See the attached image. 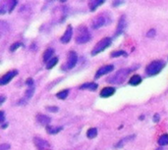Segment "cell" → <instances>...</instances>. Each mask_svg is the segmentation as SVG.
I'll list each match as a JSON object with an SVG mask.
<instances>
[{
	"mask_svg": "<svg viewBox=\"0 0 168 150\" xmlns=\"http://www.w3.org/2000/svg\"><path fill=\"white\" fill-rule=\"evenodd\" d=\"M104 4V1L103 0H91V1L89 2V10L91 12L95 11L97 9V7H99L100 5Z\"/></svg>",
	"mask_w": 168,
	"mask_h": 150,
	"instance_id": "5bb4252c",
	"label": "cell"
},
{
	"mask_svg": "<svg viewBox=\"0 0 168 150\" xmlns=\"http://www.w3.org/2000/svg\"><path fill=\"white\" fill-rule=\"evenodd\" d=\"M36 121H38L41 126L47 127V126H49V123H50V121H51V119L48 116H46V115L40 114L36 116Z\"/></svg>",
	"mask_w": 168,
	"mask_h": 150,
	"instance_id": "4fadbf2b",
	"label": "cell"
},
{
	"mask_svg": "<svg viewBox=\"0 0 168 150\" xmlns=\"http://www.w3.org/2000/svg\"><path fill=\"white\" fill-rule=\"evenodd\" d=\"M135 70V67L132 68H127V69H121V70L117 71L113 76H111L107 80V82L111 84H123L126 80V78L128 77V75L130 74L132 71Z\"/></svg>",
	"mask_w": 168,
	"mask_h": 150,
	"instance_id": "6da1fadb",
	"label": "cell"
},
{
	"mask_svg": "<svg viewBox=\"0 0 168 150\" xmlns=\"http://www.w3.org/2000/svg\"><path fill=\"white\" fill-rule=\"evenodd\" d=\"M134 138H135V135H128V137H123L121 140H119V141L115 144V148H121V147L124 146V144L131 141V140L134 139Z\"/></svg>",
	"mask_w": 168,
	"mask_h": 150,
	"instance_id": "9a60e30c",
	"label": "cell"
},
{
	"mask_svg": "<svg viewBox=\"0 0 168 150\" xmlns=\"http://www.w3.org/2000/svg\"><path fill=\"white\" fill-rule=\"evenodd\" d=\"M34 80L32 78H28V80H26V85H28V87H31V86H34Z\"/></svg>",
	"mask_w": 168,
	"mask_h": 150,
	"instance_id": "f546056e",
	"label": "cell"
},
{
	"mask_svg": "<svg viewBox=\"0 0 168 150\" xmlns=\"http://www.w3.org/2000/svg\"><path fill=\"white\" fill-rule=\"evenodd\" d=\"M9 149H10V144L2 143L0 145V150H9Z\"/></svg>",
	"mask_w": 168,
	"mask_h": 150,
	"instance_id": "4dcf8cb0",
	"label": "cell"
},
{
	"mask_svg": "<svg viewBox=\"0 0 168 150\" xmlns=\"http://www.w3.org/2000/svg\"><path fill=\"white\" fill-rule=\"evenodd\" d=\"M57 63H58V58H57V57H54V58H52L51 60H49V61H48L46 63V69H47V70H49V69H52Z\"/></svg>",
	"mask_w": 168,
	"mask_h": 150,
	"instance_id": "603a6c76",
	"label": "cell"
},
{
	"mask_svg": "<svg viewBox=\"0 0 168 150\" xmlns=\"http://www.w3.org/2000/svg\"><path fill=\"white\" fill-rule=\"evenodd\" d=\"M111 43H112V39L110 38H102L101 40H99L97 43H96V45L94 46V48L91 50V55L94 56V55H97L98 53L104 51L106 48H108L110 45H111Z\"/></svg>",
	"mask_w": 168,
	"mask_h": 150,
	"instance_id": "277c9868",
	"label": "cell"
},
{
	"mask_svg": "<svg viewBox=\"0 0 168 150\" xmlns=\"http://www.w3.org/2000/svg\"><path fill=\"white\" fill-rule=\"evenodd\" d=\"M7 12L9 13V9H8V4H7V1H6V2H3L1 4V6H0V14L4 15Z\"/></svg>",
	"mask_w": 168,
	"mask_h": 150,
	"instance_id": "484cf974",
	"label": "cell"
},
{
	"mask_svg": "<svg viewBox=\"0 0 168 150\" xmlns=\"http://www.w3.org/2000/svg\"><path fill=\"white\" fill-rule=\"evenodd\" d=\"M7 127H8V123H5V124H3V125H2V126H1V128H2V129H6Z\"/></svg>",
	"mask_w": 168,
	"mask_h": 150,
	"instance_id": "d590c367",
	"label": "cell"
},
{
	"mask_svg": "<svg viewBox=\"0 0 168 150\" xmlns=\"http://www.w3.org/2000/svg\"><path fill=\"white\" fill-rule=\"evenodd\" d=\"M124 3H125V1H113L112 5H113V7H118L119 5H121V4H124Z\"/></svg>",
	"mask_w": 168,
	"mask_h": 150,
	"instance_id": "d6a6232c",
	"label": "cell"
},
{
	"mask_svg": "<svg viewBox=\"0 0 168 150\" xmlns=\"http://www.w3.org/2000/svg\"><path fill=\"white\" fill-rule=\"evenodd\" d=\"M46 110H47L48 112L56 113V112H58L59 108L56 107V106H48V107H46Z\"/></svg>",
	"mask_w": 168,
	"mask_h": 150,
	"instance_id": "83f0119b",
	"label": "cell"
},
{
	"mask_svg": "<svg viewBox=\"0 0 168 150\" xmlns=\"http://www.w3.org/2000/svg\"><path fill=\"white\" fill-rule=\"evenodd\" d=\"M98 85L94 82H87V84H84L80 86V89H87V90L91 91H95L97 89Z\"/></svg>",
	"mask_w": 168,
	"mask_h": 150,
	"instance_id": "2e32d148",
	"label": "cell"
},
{
	"mask_svg": "<svg viewBox=\"0 0 168 150\" xmlns=\"http://www.w3.org/2000/svg\"><path fill=\"white\" fill-rule=\"evenodd\" d=\"M165 67V62L162 60H156V61H153L151 64H149L146 69V75L149 77H153L157 74H159L162 71V69Z\"/></svg>",
	"mask_w": 168,
	"mask_h": 150,
	"instance_id": "7a4b0ae2",
	"label": "cell"
},
{
	"mask_svg": "<svg viewBox=\"0 0 168 150\" xmlns=\"http://www.w3.org/2000/svg\"><path fill=\"white\" fill-rule=\"evenodd\" d=\"M54 54V49L53 48H47L46 50L43 53V61L45 62V63H47L49 60H51L52 58V55Z\"/></svg>",
	"mask_w": 168,
	"mask_h": 150,
	"instance_id": "ac0fdd59",
	"label": "cell"
},
{
	"mask_svg": "<svg viewBox=\"0 0 168 150\" xmlns=\"http://www.w3.org/2000/svg\"><path fill=\"white\" fill-rule=\"evenodd\" d=\"M160 120V116L158 114H155V116H153V122L155 123H158Z\"/></svg>",
	"mask_w": 168,
	"mask_h": 150,
	"instance_id": "836d02e7",
	"label": "cell"
},
{
	"mask_svg": "<svg viewBox=\"0 0 168 150\" xmlns=\"http://www.w3.org/2000/svg\"><path fill=\"white\" fill-rule=\"evenodd\" d=\"M110 56H111L112 58H116V57H120V56H127V53L125 51H123V50H118V51L112 52Z\"/></svg>",
	"mask_w": 168,
	"mask_h": 150,
	"instance_id": "cb8c5ba5",
	"label": "cell"
},
{
	"mask_svg": "<svg viewBox=\"0 0 168 150\" xmlns=\"http://www.w3.org/2000/svg\"><path fill=\"white\" fill-rule=\"evenodd\" d=\"M4 120H5V114H4L3 111L0 112V123H1L2 125H3L4 123Z\"/></svg>",
	"mask_w": 168,
	"mask_h": 150,
	"instance_id": "1f68e13d",
	"label": "cell"
},
{
	"mask_svg": "<svg viewBox=\"0 0 168 150\" xmlns=\"http://www.w3.org/2000/svg\"><path fill=\"white\" fill-rule=\"evenodd\" d=\"M4 101H5V96H1V97H0V104H3L4 103Z\"/></svg>",
	"mask_w": 168,
	"mask_h": 150,
	"instance_id": "e575fe53",
	"label": "cell"
},
{
	"mask_svg": "<svg viewBox=\"0 0 168 150\" xmlns=\"http://www.w3.org/2000/svg\"><path fill=\"white\" fill-rule=\"evenodd\" d=\"M34 142L38 150H50V144L45 139H43V138L34 137Z\"/></svg>",
	"mask_w": 168,
	"mask_h": 150,
	"instance_id": "ba28073f",
	"label": "cell"
},
{
	"mask_svg": "<svg viewBox=\"0 0 168 150\" xmlns=\"http://www.w3.org/2000/svg\"><path fill=\"white\" fill-rule=\"evenodd\" d=\"M97 135V130H96L95 128H91V129H89L87 131V137H89V138H94Z\"/></svg>",
	"mask_w": 168,
	"mask_h": 150,
	"instance_id": "44dd1931",
	"label": "cell"
},
{
	"mask_svg": "<svg viewBox=\"0 0 168 150\" xmlns=\"http://www.w3.org/2000/svg\"><path fill=\"white\" fill-rule=\"evenodd\" d=\"M77 62H78V55H77V53H76L75 51L69 52L67 62H66L65 65L62 66L61 69H62V70H64V71L71 70V69H73L76 66Z\"/></svg>",
	"mask_w": 168,
	"mask_h": 150,
	"instance_id": "8992f818",
	"label": "cell"
},
{
	"mask_svg": "<svg viewBox=\"0 0 168 150\" xmlns=\"http://www.w3.org/2000/svg\"><path fill=\"white\" fill-rule=\"evenodd\" d=\"M126 27H127V21H126V16L123 15L119 20V23L117 25V29H116V33H115L114 36H119L125 31Z\"/></svg>",
	"mask_w": 168,
	"mask_h": 150,
	"instance_id": "52a82bcc",
	"label": "cell"
},
{
	"mask_svg": "<svg viewBox=\"0 0 168 150\" xmlns=\"http://www.w3.org/2000/svg\"><path fill=\"white\" fill-rule=\"evenodd\" d=\"M110 23H111V19L109 18V16L104 15V14H99V16H97V17L93 21L91 27H93V29H100V27L109 25Z\"/></svg>",
	"mask_w": 168,
	"mask_h": 150,
	"instance_id": "5b68a950",
	"label": "cell"
},
{
	"mask_svg": "<svg viewBox=\"0 0 168 150\" xmlns=\"http://www.w3.org/2000/svg\"><path fill=\"white\" fill-rule=\"evenodd\" d=\"M91 39V33L87 31L86 27L82 26L78 29L77 36H76V42L79 43V44H84V43L89 42Z\"/></svg>",
	"mask_w": 168,
	"mask_h": 150,
	"instance_id": "3957f363",
	"label": "cell"
},
{
	"mask_svg": "<svg viewBox=\"0 0 168 150\" xmlns=\"http://www.w3.org/2000/svg\"><path fill=\"white\" fill-rule=\"evenodd\" d=\"M69 94V89H64L62 91H59L58 93L56 94V97L58 99H61V100H64V99L67 98Z\"/></svg>",
	"mask_w": 168,
	"mask_h": 150,
	"instance_id": "7402d4cb",
	"label": "cell"
},
{
	"mask_svg": "<svg viewBox=\"0 0 168 150\" xmlns=\"http://www.w3.org/2000/svg\"><path fill=\"white\" fill-rule=\"evenodd\" d=\"M114 70V67L113 65H106V66H103L99 68L97 70V72H96L95 76H94V78H99L100 77H102V76L104 75H107V74H109L110 72H112V71Z\"/></svg>",
	"mask_w": 168,
	"mask_h": 150,
	"instance_id": "30bf717a",
	"label": "cell"
},
{
	"mask_svg": "<svg viewBox=\"0 0 168 150\" xmlns=\"http://www.w3.org/2000/svg\"><path fill=\"white\" fill-rule=\"evenodd\" d=\"M158 144L161 145V146H165V145H168V135L167 133H164L162 135L161 137L158 138Z\"/></svg>",
	"mask_w": 168,
	"mask_h": 150,
	"instance_id": "ffe728a7",
	"label": "cell"
},
{
	"mask_svg": "<svg viewBox=\"0 0 168 150\" xmlns=\"http://www.w3.org/2000/svg\"><path fill=\"white\" fill-rule=\"evenodd\" d=\"M62 130H63V127H53V126H50V125L46 127V131L49 135H57Z\"/></svg>",
	"mask_w": 168,
	"mask_h": 150,
	"instance_id": "e0dca14e",
	"label": "cell"
},
{
	"mask_svg": "<svg viewBox=\"0 0 168 150\" xmlns=\"http://www.w3.org/2000/svg\"><path fill=\"white\" fill-rule=\"evenodd\" d=\"M115 91H116V89L112 86L104 87V88L100 91V97H102V98L110 97V96H112L115 93Z\"/></svg>",
	"mask_w": 168,
	"mask_h": 150,
	"instance_id": "7c38bea8",
	"label": "cell"
},
{
	"mask_svg": "<svg viewBox=\"0 0 168 150\" xmlns=\"http://www.w3.org/2000/svg\"><path fill=\"white\" fill-rule=\"evenodd\" d=\"M155 33H156V31H155V29H149V31H148V33H146V36L148 38H155Z\"/></svg>",
	"mask_w": 168,
	"mask_h": 150,
	"instance_id": "f1b7e54d",
	"label": "cell"
},
{
	"mask_svg": "<svg viewBox=\"0 0 168 150\" xmlns=\"http://www.w3.org/2000/svg\"><path fill=\"white\" fill-rule=\"evenodd\" d=\"M21 46H23V43H21V42H16V43H14V44L11 45L10 51H11V52H14L15 50H17L19 47H21Z\"/></svg>",
	"mask_w": 168,
	"mask_h": 150,
	"instance_id": "4316f807",
	"label": "cell"
},
{
	"mask_svg": "<svg viewBox=\"0 0 168 150\" xmlns=\"http://www.w3.org/2000/svg\"><path fill=\"white\" fill-rule=\"evenodd\" d=\"M17 75H18V71H16V70H13V71L8 72L1 78V80H0V84L5 85L7 84H9V82H10Z\"/></svg>",
	"mask_w": 168,
	"mask_h": 150,
	"instance_id": "9c48e42d",
	"label": "cell"
},
{
	"mask_svg": "<svg viewBox=\"0 0 168 150\" xmlns=\"http://www.w3.org/2000/svg\"><path fill=\"white\" fill-rule=\"evenodd\" d=\"M72 35H73V27L71 26V25H69L65 31V33L63 34V36H62L60 39L61 42L62 43H68L69 41L71 40V38H72Z\"/></svg>",
	"mask_w": 168,
	"mask_h": 150,
	"instance_id": "8fae6325",
	"label": "cell"
},
{
	"mask_svg": "<svg viewBox=\"0 0 168 150\" xmlns=\"http://www.w3.org/2000/svg\"><path fill=\"white\" fill-rule=\"evenodd\" d=\"M140 120H144V116H141V117H140Z\"/></svg>",
	"mask_w": 168,
	"mask_h": 150,
	"instance_id": "8d00e7d4",
	"label": "cell"
},
{
	"mask_svg": "<svg viewBox=\"0 0 168 150\" xmlns=\"http://www.w3.org/2000/svg\"><path fill=\"white\" fill-rule=\"evenodd\" d=\"M141 82H142V78L140 77L139 75L133 76V77L130 78V80H129V84L134 85V86H136V85H139Z\"/></svg>",
	"mask_w": 168,
	"mask_h": 150,
	"instance_id": "d6986e66",
	"label": "cell"
},
{
	"mask_svg": "<svg viewBox=\"0 0 168 150\" xmlns=\"http://www.w3.org/2000/svg\"><path fill=\"white\" fill-rule=\"evenodd\" d=\"M7 4H8L9 13H11L14 10V8L16 7V5L18 4V1H16V0H10V1H7Z\"/></svg>",
	"mask_w": 168,
	"mask_h": 150,
	"instance_id": "d4e9b609",
	"label": "cell"
}]
</instances>
